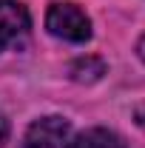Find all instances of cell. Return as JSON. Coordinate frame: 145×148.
<instances>
[{
  "label": "cell",
  "instance_id": "obj_3",
  "mask_svg": "<svg viewBox=\"0 0 145 148\" xmlns=\"http://www.w3.org/2000/svg\"><path fill=\"white\" fill-rule=\"evenodd\" d=\"M29 29V12L17 0H0V49Z\"/></svg>",
  "mask_w": 145,
  "mask_h": 148
},
{
  "label": "cell",
  "instance_id": "obj_6",
  "mask_svg": "<svg viewBox=\"0 0 145 148\" xmlns=\"http://www.w3.org/2000/svg\"><path fill=\"white\" fill-rule=\"evenodd\" d=\"M137 123H140V128L145 131V103L140 106V108H137Z\"/></svg>",
  "mask_w": 145,
  "mask_h": 148
},
{
  "label": "cell",
  "instance_id": "obj_2",
  "mask_svg": "<svg viewBox=\"0 0 145 148\" xmlns=\"http://www.w3.org/2000/svg\"><path fill=\"white\" fill-rule=\"evenodd\" d=\"M71 125L63 117H43L29 125L20 148H63L68 143Z\"/></svg>",
  "mask_w": 145,
  "mask_h": 148
},
{
  "label": "cell",
  "instance_id": "obj_5",
  "mask_svg": "<svg viewBox=\"0 0 145 148\" xmlns=\"http://www.w3.org/2000/svg\"><path fill=\"white\" fill-rule=\"evenodd\" d=\"M71 74L80 83H94V80H100L105 74V63L97 60V57H85V60H77L71 66Z\"/></svg>",
  "mask_w": 145,
  "mask_h": 148
},
{
  "label": "cell",
  "instance_id": "obj_4",
  "mask_svg": "<svg viewBox=\"0 0 145 148\" xmlns=\"http://www.w3.org/2000/svg\"><path fill=\"white\" fill-rule=\"evenodd\" d=\"M68 148H128L114 131H105V128H88L83 134H77Z\"/></svg>",
  "mask_w": 145,
  "mask_h": 148
},
{
  "label": "cell",
  "instance_id": "obj_1",
  "mask_svg": "<svg viewBox=\"0 0 145 148\" xmlns=\"http://www.w3.org/2000/svg\"><path fill=\"white\" fill-rule=\"evenodd\" d=\"M46 26L54 37H63L68 43H85L91 37V20L77 3H51Z\"/></svg>",
  "mask_w": 145,
  "mask_h": 148
},
{
  "label": "cell",
  "instance_id": "obj_7",
  "mask_svg": "<svg viewBox=\"0 0 145 148\" xmlns=\"http://www.w3.org/2000/svg\"><path fill=\"white\" fill-rule=\"evenodd\" d=\"M3 143H6V123L0 120V148H3Z\"/></svg>",
  "mask_w": 145,
  "mask_h": 148
}]
</instances>
